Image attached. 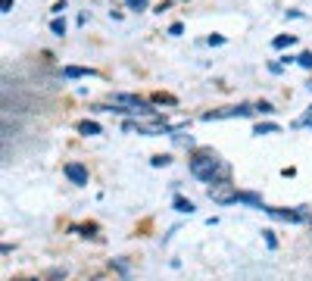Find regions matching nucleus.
<instances>
[{"label":"nucleus","instance_id":"6e6552de","mask_svg":"<svg viewBox=\"0 0 312 281\" xmlns=\"http://www.w3.org/2000/svg\"><path fill=\"white\" fill-rule=\"evenodd\" d=\"M237 203H250L253 210H265L262 197H256V194H250V191H237Z\"/></svg>","mask_w":312,"mask_h":281},{"label":"nucleus","instance_id":"2eb2a0df","mask_svg":"<svg viewBox=\"0 0 312 281\" xmlns=\"http://www.w3.org/2000/svg\"><path fill=\"white\" fill-rule=\"evenodd\" d=\"M297 63H300L303 69H312V50H303V53L297 56Z\"/></svg>","mask_w":312,"mask_h":281},{"label":"nucleus","instance_id":"39448f33","mask_svg":"<svg viewBox=\"0 0 312 281\" xmlns=\"http://www.w3.org/2000/svg\"><path fill=\"white\" fill-rule=\"evenodd\" d=\"M262 213H269L272 219H281V222H303L306 219L303 210H281V206H265Z\"/></svg>","mask_w":312,"mask_h":281},{"label":"nucleus","instance_id":"1a4fd4ad","mask_svg":"<svg viewBox=\"0 0 312 281\" xmlns=\"http://www.w3.org/2000/svg\"><path fill=\"white\" fill-rule=\"evenodd\" d=\"M78 135H103V128L97 125V122H91V119H84V122H78Z\"/></svg>","mask_w":312,"mask_h":281},{"label":"nucleus","instance_id":"5701e85b","mask_svg":"<svg viewBox=\"0 0 312 281\" xmlns=\"http://www.w3.org/2000/svg\"><path fill=\"white\" fill-rule=\"evenodd\" d=\"M309 119H312V106H309V112H306V119H303V122H309ZM303 122H300V125H303Z\"/></svg>","mask_w":312,"mask_h":281},{"label":"nucleus","instance_id":"f03ea898","mask_svg":"<svg viewBox=\"0 0 312 281\" xmlns=\"http://www.w3.org/2000/svg\"><path fill=\"white\" fill-rule=\"evenodd\" d=\"M109 100H113L116 106H131L138 116H156V109H153L150 103H144L141 97H135V94H113ZM156 119H159V116H156Z\"/></svg>","mask_w":312,"mask_h":281},{"label":"nucleus","instance_id":"0eeeda50","mask_svg":"<svg viewBox=\"0 0 312 281\" xmlns=\"http://www.w3.org/2000/svg\"><path fill=\"white\" fill-rule=\"evenodd\" d=\"M63 75H66V78H94V69H84V66H66L63 69Z\"/></svg>","mask_w":312,"mask_h":281},{"label":"nucleus","instance_id":"a211bd4d","mask_svg":"<svg viewBox=\"0 0 312 281\" xmlns=\"http://www.w3.org/2000/svg\"><path fill=\"white\" fill-rule=\"evenodd\" d=\"M206 41H209L212 47H222V44H225V37H222V34H209V37H206Z\"/></svg>","mask_w":312,"mask_h":281},{"label":"nucleus","instance_id":"9b49d317","mask_svg":"<svg viewBox=\"0 0 312 281\" xmlns=\"http://www.w3.org/2000/svg\"><path fill=\"white\" fill-rule=\"evenodd\" d=\"M172 206H175V210H178V213H188V216L194 213V203H191L188 197H181V194H175V200H172Z\"/></svg>","mask_w":312,"mask_h":281},{"label":"nucleus","instance_id":"f8f14e48","mask_svg":"<svg viewBox=\"0 0 312 281\" xmlns=\"http://www.w3.org/2000/svg\"><path fill=\"white\" fill-rule=\"evenodd\" d=\"M278 131H281V128L275 125V122H265V125H256V128H253V135H256V138H262V135H278Z\"/></svg>","mask_w":312,"mask_h":281},{"label":"nucleus","instance_id":"4be33fe9","mask_svg":"<svg viewBox=\"0 0 312 281\" xmlns=\"http://www.w3.org/2000/svg\"><path fill=\"white\" fill-rule=\"evenodd\" d=\"M181 31H185V25H181V22H172V25H169V34H175V37H178Z\"/></svg>","mask_w":312,"mask_h":281},{"label":"nucleus","instance_id":"7ed1b4c3","mask_svg":"<svg viewBox=\"0 0 312 281\" xmlns=\"http://www.w3.org/2000/svg\"><path fill=\"white\" fill-rule=\"evenodd\" d=\"M253 112H256V106H247V103H241V106H231V109H218V112H203V122H212V119H234V116L247 119V116H253Z\"/></svg>","mask_w":312,"mask_h":281},{"label":"nucleus","instance_id":"9d476101","mask_svg":"<svg viewBox=\"0 0 312 281\" xmlns=\"http://www.w3.org/2000/svg\"><path fill=\"white\" fill-rule=\"evenodd\" d=\"M293 44H297V34H278V37L272 41L275 50H284V47H293Z\"/></svg>","mask_w":312,"mask_h":281},{"label":"nucleus","instance_id":"b1692460","mask_svg":"<svg viewBox=\"0 0 312 281\" xmlns=\"http://www.w3.org/2000/svg\"><path fill=\"white\" fill-rule=\"evenodd\" d=\"M309 222H312V219H309Z\"/></svg>","mask_w":312,"mask_h":281},{"label":"nucleus","instance_id":"393cba45","mask_svg":"<svg viewBox=\"0 0 312 281\" xmlns=\"http://www.w3.org/2000/svg\"><path fill=\"white\" fill-rule=\"evenodd\" d=\"M31 281H34V278H31Z\"/></svg>","mask_w":312,"mask_h":281},{"label":"nucleus","instance_id":"412c9836","mask_svg":"<svg viewBox=\"0 0 312 281\" xmlns=\"http://www.w3.org/2000/svg\"><path fill=\"white\" fill-rule=\"evenodd\" d=\"M265 234V244H269V247L275 250V247H278V240H275V231H262Z\"/></svg>","mask_w":312,"mask_h":281},{"label":"nucleus","instance_id":"ddd939ff","mask_svg":"<svg viewBox=\"0 0 312 281\" xmlns=\"http://www.w3.org/2000/svg\"><path fill=\"white\" fill-rule=\"evenodd\" d=\"M169 163H172V156H169V153H156V156L150 159V166H153V169H162V166H169Z\"/></svg>","mask_w":312,"mask_h":281},{"label":"nucleus","instance_id":"4468645a","mask_svg":"<svg viewBox=\"0 0 312 281\" xmlns=\"http://www.w3.org/2000/svg\"><path fill=\"white\" fill-rule=\"evenodd\" d=\"M50 31L63 37V34H66V19H60V16H57V19H53V22H50Z\"/></svg>","mask_w":312,"mask_h":281},{"label":"nucleus","instance_id":"dca6fc26","mask_svg":"<svg viewBox=\"0 0 312 281\" xmlns=\"http://www.w3.org/2000/svg\"><path fill=\"white\" fill-rule=\"evenodd\" d=\"M256 112H262V116H272L275 106H272V103H265V100H259V103H256Z\"/></svg>","mask_w":312,"mask_h":281},{"label":"nucleus","instance_id":"6ab92c4d","mask_svg":"<svg viewBox=\"0 0 312 281\" xmlns=\"http://www.w3.org/2000/svg\"><path fill=\"white\" fill-rule=\"evenodd\" d=\"M128 10H147V0H128Z\"/></svg>","mask_w":312,"mask_h":281},{"label":"nucleus","instance_id":"423d86ee","mask_svg":"<svg viewBox=\"0 0 312 281\" xmlns=\"http://www.w3.org/2000/svg\"><path fill=\"white\" fill-rule=\"evenodd\" d=\"M66 178L72 184H87V169L81 163H66Z\"/></svg>","mask_w":312,"mask_h":281},{"label":"nucleus","instance_id":"20e7f679","mask_svg":"<svg viewBox=\"0 0 312 281\" xmlns=\"http://www.w3.org/2000/svg\"><path fill=\"white\" fill-rule=\"evenodd\" d=\"M209 197L215 200V203H222V206H228V203H237V191L231 184H225V181H212V187H209Z\"/></svg>","mask_w":312,"mask_h":281},{"label":"nucleus","instance_id":"f3484780","mask_svg":"<svg viewBox=\"0 0 312 281\" xmlns=\"http://www.w3.org/2000/svg\"><path fill=\"white\" fill-rule=\"evenodd\" d=\"M153 103H175V97H169V94H156V97H153Z\"/></svg>","mask_w":312,"mask_h":281},{"label":"nucleus","instance_id":"aec40b11","mask_svg":"<svg viewBox=\"0 0 312 281\" xmlns=\"http://www.w3.org/2000/svg\"><path fill=\"white\" fill-rule=\"evenodd\" d=\"M175 141L185 144V147H194V138H191V135H175Z\"/></svg>","mask_w":312,"mask_h":281},{"label":"nucleus","instance_id":"f257e3e1","mask_svg":"<svg viewBox=\"0 0 312 281\" xmlns=\"http://www.w3.org/2000/svg\"><path fill=\"white\" fill-rule=\"evenodd\" d=\"M191 175L212 184V181H218L225 175V166H222V159H218L212 150H200V153H194V159H191Z\"/></svg>","mask_w":312,"mask_h":281}]
</instances>
